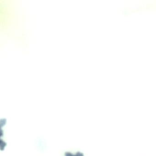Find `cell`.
<instances>
[{
  "label": "cell",
  "instance_id": "1",
  "mask_svg": "<svg viewBox=\"0 0 156 156\" xmlns=\"http://www.w3.org/2000/svg\"><path fill=\"white\" fill-rule=\"evenodd\" d=\"M66 156H83V154L81 153H76V155H74L70 153H67L66 155Z\"/></svg>",
  "mask_w": 156,
  "mask_h": 156
}]
</instances>
